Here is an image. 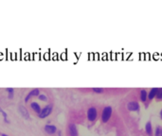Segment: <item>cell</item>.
<instances>
[{
  "instance_id": "obj_6",
  "label": "cell",
  "mask_w": 162,
  "mask_h": 136,
  "mask_svg": "<svg viewBox=\"0 0 162 136\" xmlns=\"http://www.w3.org/2000/svg\"><path fill=\"white\" fill-rule=\"evenodd\" d=\"M68 133L70 136H79V131H78V128L74 123H69L68 124Z\"/></svg>"
},
{
  "instance_id": "obj_3",
  "label": "cell",
  "mask_w": 162,
  "mask_h": 136,
  "mask_svg": "<svg viewBox=\"0 0 162 136\" xmlns=\"http://www.w3.org/2000/svg\"><path fill=\"white\" fill-rule=\"evenodd\" d=\"M86 115H87L88 121L94 122L97 120V118H98V110H97V108H95V107H90L87 110Z\"/></svg>"
},
{
  "instance_id": "obj_17",
  "label": "cell",
  "mask_w": 162,
  "mask_h": 136,
  "mask_svg": "<svg viewBox=\"0 0 162 136\" xmlns=\"http://www.w3.org/2000/svg\"><path fill=\"white\" fill-rule=\"evenodd\" d=\"M155 98H157V100L160 101L162 100V88H159L158 89V92L157 94V96H155Z\"/></svg>"
},
{
  "instance_id": "obj_5",
  "label": "cell",
  "mask_w": 162,
  "mask_h": 136,
  "mask_svg": "<svg viewBox=\"0 0 162 136\" xmlns=\"http://www.w3.org/2000/svg\"><path fill=\"white\" fill-rule=\"evenodd\" d=\"M158 89L159 87H153L150 89V91L148 92V100L147 102L145 103V107L147 108L148 105H149V103H150L154 98H155V96H157V94L158 92Z\"/></svg>"
},
{
  "instance_id": "obj_11",
  "label": "cell",
  "mask_w": 162,
  "mask_h": 136,
  "mask_svg": "<svg viewBox=\"0 0 162 136\" xmlns=\"http://www.w3.org/2000/svg\"><path fill=\"white\" fill-rule=\"evenodd\" d=\"M139 99L141 102L146 103L148 100V92L146 91V89H141L139 92Z\"/></svg>"
},
{
  "instance_id": "obj_1",
  "label": "cell",
  "mask_w": 162,
  "mask_h": 136,
  "mask_svg": "<svg viewBox=\"0 0 162 136\" xmlns=\"http://www.w3.org/2000/svg\"><path fill=\"white\" fill-rule=\"evenodd\" d=\"M112 113H113V108L112 106L107 105L102 109L101 114V120L102 123H107L110 118L112 117Z\"/></svg>"
},
{
  "instance_id": "obj_13",
  "label": "cell",
  "mask_w": 162,
  "mask_h": 136,
  "mask_svg": "<svg viewBox=\"0 0 162 136\" xmlns=\"http://www.w3.org/2000/svg\"><path fill=\"white\" fill-rule=\"evenodd\" d=\"M6 91H7V93H8V98H14V88L8 87V88H6Z\"/></svg>"
},
{
  "instance_id": "obj_15",
  "label": "cell",
  "mask_w": 162,
  "mask_h": 136,
  "mask_svg": "<svg viewBox=\"0 0 162 136\" xmlns=\"http://www.w3.org/2000/svg\"><path fill=\"white\" fill-rule=\"evenodd\" d=\"M91 90L96 94H102L103 92H104V89L101 88V87H93Z\"/></svg>"
},
{
  "instance_id": "obj_2",
  "label": "cell",
  "mask_w": 162,
  "mask_h": 136,
  "mask_svg": "<svg viewBox=\"0 0 162 136\" xmlns=\"http://www.w3.org/2000/svg\"><path fill=\"white\" fill-rule=\"evenodd\" d=\"M52 111H53V105L52 104H48V105L45 106L44 108H42L41 112H40V113L38 114V116L40 118H46L51 113H52Z\"/></svg>"
},
{
  "instance_id": "obj_7",
  "label": "cell",
  "mask_w": 162,
  "mask_h": 136,
  "mask_svg": "<svg viewBox=\"0 0 162 136\" xmlns=\"http://www.w3.org/2000/svg\"><path fill=\"white\" fill-rule=\"evenodd\" d=\"M39 95H40V90H39L38 88H33L30 90V92L28 93V95H26L25 98V102H28L30 100V98H32V96H38Z\"/></svg>"
},
{
  "instance_id": "obj_8",
  "label": "cell",
  "mask_w": 162,
  "mask_h": 136,
  "mask_svg": "<svg viewBox=\"0 0 162 136\" xmlns=\"http://www.w3.org/2000/svg\"><path fill=\"white\" fill-rule=\"evenodd\" d=\"M44 129H45V131H46L48 134H50V135L56 133L57 131H58L57 127L55 125H53V124H47L46 126H45Z\"/></svg>"
},
{
  "instance_id": "obj_21",
  "label": "cell",
  "mask_w": 162,
  "mask_h": 136,
  "mask_svg": "<svg viewBox=\"0 0 162 136\" xmlns=\"http://www.w3.org/2000/svg\"><path fill=\"white\" fill-rule=\"evenodd\" d=\"M1 136H9V135L6 134V133H1Z\"/></svg>"
},
{
  "instance_id": "obj_14",
  "label": "cell",
  "mask_w": 162,
  "mask_h": 136,
  "mask_svg": "<svg viewBox=\"0 0 162 136\" xmlns=\"http://www.w3.org/2000/svg\"><path fill=\"white\" fill-rule=\"evenodd\" d=\"M154 134V136H162V127L157 126V128H155Z\"/></svg>"
},
{
  "instance_id": "obj_9",
  "label": "cell",
  "mask_w": 162,
  "mask_h": 136,
  "mask_svg": "<svg viewBox=\"0 0 162 136\" xmlns=\"http://www.w3.org/2000/svg\"><path fill=\"white\" fill-rule=\"evenodd\" d=\"M145 132L148 136H152L153 133H154V128H153V124H152V122L151 120H148L146 122V124H145Z\"/></svg>"
},
{
  "instance_id": "obj_16",
  "label": "cell",
  "mask_w": 162,
  "mask_h": 136,
  "mask_svg": "<svg viewBox=\"0 0 162 136\" xmlns=\"http://www.w3.org/2000/svg\"><path fill=\"white\" fill-rule=\"evenodd\" d=\"M0 113H2V115H3V117H4V121L6 122V123H9L10 121H9V119H8V114L6 113V112L4 111V110L0 107Z\"/></svg>"
},
{
  "instance_id": "obj_20",
  "label": "cell",
  "mask_w": 162,
  "mask_h": 136,
  "mask_svg": "<svg viewBox=\"0 0 162 136\" xmlns=\"http://www.w3.org/2000/svg\"><path fill=\"white\" fill-rule=\"evenodd\" d=\"M57 132H58V135H59V136H62V132H61V131H57Z\"/></svg>"
},
{
  "instance_id": "obj_18",
  "label": "cell",
  "mask_w": 162,
  "mask_h": 136,
  "mask_svg": "<svg viewBox=\"0 0 162 136\" xmlns=\"http://www.w3.org/2000/svg\"><path fill=\"white\" fill-rule=\"evenodd\" d=\"M38 98L40 99L41 101H47L48 100V96L45 94H40L38 95Z\"/></svg>"
},
{
  "instance_id": "obj_4",
  "label": "cell",
  "mask_w": 162,
  "mask_h": 136,
  "mask_svg": "<svg viewBox=\"0 0 162 136\" xmlns=\"http://www.w3.org/2000/svg\"><path fill=\"white\" fill-rule=\"evenodd\" d=\"M127 109L129 112H137L139 113L140 111V106H139V103L136 100H132V101H129L127 103Z\"/></svg>"
},
{
  "instance_id": "obj_12",
  "label": "cell",
  "mask_w": 162,
  "mask_h": 136,
  "mask_svg": "<svg viewBox=\"0 0 162 136\" xmlns=\"http://www.w3.org/2000/svg\"><path fill=\"white\" fill-rule=\"evenodd\" d=\"M30 108H31L32 110H33V111H34L37 114L40 113L41 110H42L41 105L39 104L38 102H36V101H32V102H30Z\"/></svg>"
},
{
  "instance_id": "obj_10",
  "label": "cell",
  "mask_w": 162,
  "mask_h": 136,
  "mask_svg": "<svg viewBox=\"0 0 162 136\" xmlns=\"http://www.w3.org/2000/svg\"><path fill=\"white\" fill-rule=\"evenodd\" d=\"M18 110H19V113H21V115L23 116L24 118L30 119V113H29V111H28V109L26 108L25 106L20 105V106H19V108H18Z\"/></svg>"
},
{
  "instance_id": "obj_19",
  "label": "cell",
  "mask_w": 162,
  "mask_h": 136,
  "mask_svg": "<svg viewBox=\"0 0 162 136\" xmlns=\"http://www.w3.org/2000/svg\"><path fill=\"white\" fill-rule=\"evenodd\" d=\"M159 116H160V118L162 119V109L160 110V113H159Z\"/></svg>"
}]
</instances>
